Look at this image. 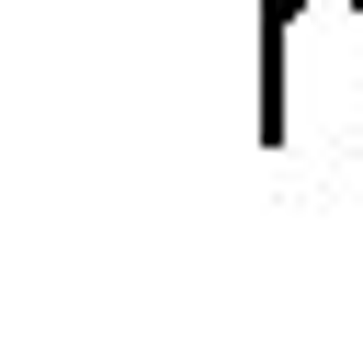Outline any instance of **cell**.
<instances>
[{"label": "cell", "instance_id": "obj_1", "mask_svg": "<svg viewBox=\"0 0 363 363\" xmlns=\"http://www.w3.org/2000/svg\"><path fill=\"white\" fill-rule=\"evenodd\" d=\"M261 136L284 159H363V0L261 11Z\"/></svg>", "mask_w": 363, "mask_h": 363}]
</instances>
